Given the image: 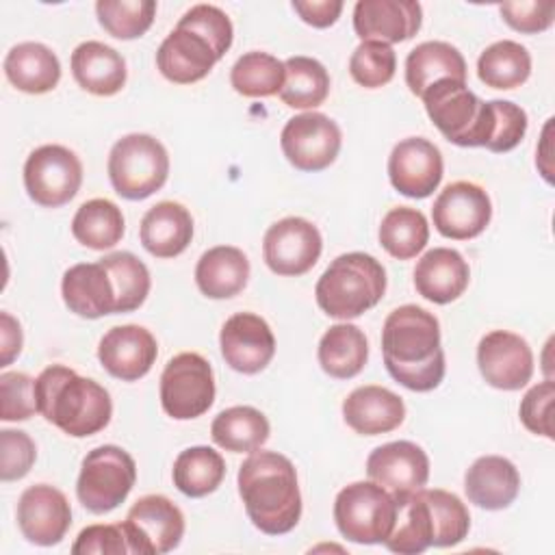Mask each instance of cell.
Returning a JSON list of instances; mask_svg holds the SVG:
<instances>
[{"label": "cell", "instance_id": "cell-1", "mask_svg": "<svg viewBox=\"0 0 555 555\" xmlns=\"http://www.w3.org/2000/svg\"><path fill=\"white\" fill-rule=\"evenodd\" d=\"M382 353L395 382L414 392H429L444 377L440 323L421 306L395 308L382 327Z\"/></svg>", "mask_w": 555, "mask_h": 555}, {"label": "cell", "instance_id": "cell-2", "mask_svg": "<svg viewBox=\"0 0 555 555\" xmlns=\"http://www.w3.org/2000/svg\"><path fill=\"white\" fill-rule=\"evenodd\" d=\"M238 494L256 529L282 535L301 518V492L293 462L278 451H254L238 468Z\"/></svg>", "mask_w": 555, "mask_h": 555}, {"label": "cell", "instance_id": "cell-3", "mask_svg": "<svg viewBox=\"0 0 555 555\" xmlns=\"http://www.w3.org/2000/svg\"><path fill=\"white\" fill-rule=\"evenodd\" d=\"M35 395L39 414L72 438L102 431L113 416L108 390L63 364H52L39 373Z\"/></svg>", "mask_w": 555, "mask_h": 555}, {"label": "cell", "instance_id": "cell-4", "mask_svg": "<svg viewBox=\"0 0 555 555\" xmlns=\"http://www.w3.org/2000/svg\"><path fill=\"white\" fill-rule=\"evenodd\" d=\"M386 293V269L364 251L340 254L314 286L319 308L340 321L356 319L379 304Z\"/></svg>", "mask_w": 555, "mask_h": 555}, {"label": "cell", "instance_id": "cell-5", "mask_svg": "<svg viewBox=\"0 0 555 555\" xmlns=\"http://www.w3.org/2000/svg\"><path fill=\"white\" fill-rule=\"evenodd\" d=\"M427 117L440 134L460 147H486L492 130L490 102L477 98L466 82L440 80L423 93Z\"/></svg>", "mask_w": 555, "mask_h": 555}, {"label": "cell", "instance_id": "cell-6", "mask_svg": "<svg viewBox=\"0 0 555 555\" xmlns=\"http://www.w3.org/2000/svg\"><path fill=\"white\" fill-rule=\"evenodd\" d=\"M106 167L115 193L137 202L163 189L169 176V154L156 137L132 132L111 147Z\"/></svg>", "mask_w": 555, "mask_h": 555}, {"label": "cell", "instance_id": "cell-7", "mask_svg": "<svg viewBox=\"0 0 555 555\" xmlns=\"http://www.w3.org/2000/svg\"><path fill=\"white\" fill-rule=\"evenodd\" d=\"M397 518L395 496L375 481H353L334 501V522L356 544H382Z\"/></svg>", "mask_w": 555, "mask_h": 555}, {"label": "cell", "instance_id": "cell-8", "mask_svg": "<svg viewBox=\"0 0 555 555\" xmlns=\"http://www.w3.org/2000/svg\"><path fill=\"white\" fill-rule=\"evenodd\" d=\"M137 481V464L117 444L91 449L80 464L76 494L91 514H106L119 507Z\"/></svg>", "mask_w": 555, "mask_h": 555}, {"label": "cell", "instance_id": "cell-9", "mask_svg": "<svg viewBox=\"0 0 555 555\" xmlns=\"http://www.w3.org/2000/svg\"><path fill=\"white\" fill-rule=\"evenodd\" d=\"M215 377L208 360L195 351L173 356L160 375V405L176 421H191L210 410Z\"/></svg>", "mask_w": 555, "mask_h": 555}, {"label": "cell", "instance_id": "cell-10", "mask_svg": "<svg viewBox=\"0 0 555 555\" xmlns=\"http://www.w3.org/2000/svg\"><path fill=\"white\" fill-rule=\"evenodd\" d=\"M82 184V163L65 145L48 143L33 150L24 163V189L43 208H59L74 199Z\"/></svg>", "mask_w": 555, "mask_h": 555}, {"label": "cell", "instance_id": "cell-11", "mask_svg": "<svg viewBox=\"0 0 555 555\" xmlns=\"http://www.w3.org/2000/svg\"><path fill=\"white\" fill-rule=\"evenodd\" d=\"M121 527L130 553L163 555L182 542L184 514L167 496L145 494L128 509Z\"/></svg>", "mask_w": 555, "mask_h": 555}, {"label": "cell", "instance_id": "cell-12", "mask_svg": "<svg viewBox=\"0 0 555 555\" xmlns=\"http://www.w3.org/2000/svg\"><path fill=\"white\" fill-rule=\"evenodd\" d=\"M280 145L295 169L314 173L327 169L336 160L343 145V132L332 117L308 111L284 124Z\"/></svg>", "mask_w": 555, "mask_h": 555}, {"label": "cell", "instance_id": "cell-13", "mask_svg": "<svg viewBox=\"0 0 555 555\" xmlns=\"http://www.w3.org/2000/svg\"><path fill=\"white\" fill-rule=\"evenodd\" d=\"M323 249L319 228L304 217H284L275 221L262 238V256L275 275L297 278L308 273Z\"/></svg>", "mask_w": 555, "mask_h": 555}, {"label": "cell", "instance_id": "cell-14", "mask_svg": "<svg viewBox=\"0 0 555 555\" xmlns=\"http://www.w3.org/2000/svg\"><path fill=\"white\" fill-rule=\"evenodd\" d=\"M434 228L453 241L479 236L492 219V202L483 186L457 180L447 184L431 206Z\"/></svg>", "mask_w": 555, "mask_h": 555}, {"label": "cell", "instance_id": "cell-15", "mask_svg": "<svg viewBox=\"0 0 555 555\" xmlns=\"http://www.w3.org/2000/svg\"><path fill=\"white\" fill-rule=\"evenodd\" d=\"M477 366L492 388L520 390L531 382L533 351L522 336L492 330L477 345Z\"/></svg>", "mask_w": 555, "mask_h": 555}, {"label": "cell", "instance_id": "cell-16", "mask_svg": "<svg viewBox=\"0 0 555 555\" xmlns=\"http://www.w3.org/2000/svg\"><path fill=\"white\" fill-rule=\"evenodd\" d=\"M219 347L230 369L243 375H256L273 360L275 336L262 317L236 312L221 325Z\"/></svg>", "mask_w": 555, "mask_h": 555}, {"label": "cell", "instance_id": "cell-17", "mask_svg": "<svg viewBox=\"0 0 555 555\" xmlns=\"http://www.w3.org/2000/svg\"><path fill=\"white\" fill-rule=\"evenodd\" d=\"M442 171V154L425 137H408L399 141L388 156L390 184L405 197H429L438 189Z\"/></svg>", "mask_w": 555, "mask_h": 555}, {"label": "cell", "instance_id": "cell-18", "mask_svg": "<svg viewBox=\"0 0 555 555\" xmlns=\"http://www.w3.org/2000/svg\"><path fill=\"white\" fill-rule=\"evenodd\" d=\"M69 525L72 507L59 488L37 483L22 492L17 501V527L28 542L54 546L65 538Z\"/></svg>", "mask_w": 555, "mask_h": 555}, {"label": "cell", "instance_id": "cell-19", "mask_svg": "<svg viewBox=\"0 0 555 555\" xmlns=\"http://www.w3.org/2000/svg\"><path fill=\"white\" fill-rule=\"evenodd\" d=\"M158 345L143 325H115L98 345V360L108 375L121 382H137L150 373L156 362Z\"/></svg>", "mask_w": 555, "mask_h": 555}, {"label": "cell", "instance_id": "cell-20", "mask_svg": "<svg viewBox=\"0 0 555 555\" xmlns=\"http://www.w3.org/2000/svg\"><path fill=\"white\" fill-rule=\"evenodd\" d=\"M366 475L392 496L421 490L429 479L427 453L410 442L395 440L373 449L366 457Z\"/></svg>", "mask_w": 555, "mask_h": 555}, {"label": "cell", "instance_id": "cell-21", "mask_svg": "<svg viewBox=\"0 0 555 555\" xmlns=\"http://www.w3.org/2000/svg\"><path fill=\"white\" fill-rule=\"evenodd\" d=\"M423 24V9L414 0H358L353 30L362 41L401 43L412 39Z\"/></svg>", "mask_w": 555, "mask_h": 555}, {"label": "cell", "instance_id": "cell-22", "mask_svg": "<svg viewBox=\"0 0 555 555\" xmlns=\"http://www.w3.org/2000/svg\"><path fill=\"white\" fill-rule=\"evenodd\" d=\"M217 61L219 56L212 46L180 24H176L156 50V67L173 85H191L206 78Z\"/></svg>", "mask_w": 555, "mask_h": 555}, {"label": "cell", "instance_id": "cell-23", "mask_svg": "<svg viewBox=\"0 0 555 555\" xmlns=\"http://www.w3.org/2000/svg\"><path fill=\"white\" fill-rule=\"evenodd\" d=\"M61 295L65 306L82 319L117 314L115 284L100 260L69 267L61 280Z\"/></svg>", "mask_w": 555, "mask_h": 555}, {"label": "cell", "instance_id": "cell-24", "mask_svg": "<svg viewBox=\"0 0 555 555\" xmlns=\"http://www.w3.org/2000/svg\"><path fill=\"white\" fill-rule=\"evenodd\" d=\"M345 423L360 436H379L397 429L405 418L403 399L384 386H360L343 401Z\"/></svg>", "mask_w": 555, "mask_h": 555}, {"label": "cell", "instance_id": "cell-25", "mask_svg": "<svg viewBox=\"0 0 555 555\" xmlns=\"http://www.w3.org/2000/svg\"><path fill=\"white\" fill-rule=\"evenodd\" d=\"M470 282V269L464 256L451 247H434L421 256L414 267V288L434 304L455 301Z\"/></svg>", "mask_w": 555, "mask_h": 555}, {"label": "cell", "instance_id": "cell-26", "mask_svg": "<svg viewBox=\"0 0 555 555\" xmlns=\"http://www.w3.org/2000/svg\"><path fill=\"white\" fill-rule=\"evenodd\" d=\"M464 492L481 509H505L520 492V473L503 455L477 457L464 475Z\"/></svg>", "mask_w": 555, "mask_h": 555}, {"label": "cell", "instance_id": "cell-27", "mask_svg": "<svg viewBox=\"0 0 555 555\" xmlns=\"http://www.w3.org/2000/svg\"><path fill=\"white\" fill-rule=\"evenodd\" d=\"M72 76L87 93L108 98L124 89L128 72L115 48L102 41H82L72 52Z\"/></svg>", "mask_w": 555, "mask_h": 555}, {"label": "cell", "instance_id": "cell-28", "mask_svg": "<svg viewBox=\"0 0 555 555\" xmlns=\"http://www.w3.org/2000/svg\"><path fill=\"white\" fill-rule=\"evenodd\" d=\"M141 245L156 258L180 256L193 238V217L178 202H158L141 219Z\"/></svg>", "mask_w": 555, "mask_h": 555}, {"label": "cell", "instance_id": "cell-29", "mask_svg": "<svg viewBox=\"0 0 555 555\" xmlns=\"http://www.w3.org/2000/svg\"><path fill=\"white\" fill-rule=\"evenodd\" d=\"M457 80L466 82V61L462 52L447 41H423L410 50L405 59V85L416 95L440 82Z\"/></svg>", "mask_w": 555, "mask_h": 555}, {"label": "cell", "instance_id": "cell-30", "mask_svg": "<svg viewBox=\"0 0 555 555\" xmlns=\"http://www.w3.org/2000/svg\"><path fill=\"white\" fill-rule=\"evenodd\" d=\"M247 280L249 260L232 245L206 249L195 264V284L208 299H230L247 286Z\"/></svg>", "mask_w": 555, "mask_h": 555}, {"label": "cell", "instance_id": "cell-31", "mask_svg": "<svg viewBox=\"0 0 555 555\" xmlns=\"http://www.w3.org/2000/svg\"><path fill=\"white\" fill-rule=\"evenodd\" d=\"M4 74L15 89L30 95H41L59 85L61 63L48 46L24 41L7 52Z\"/></svg>", "mask_w": 555, "mask_h": 555}, {"label": "cell", "instance_id": "cell-32", "mask_svg": "<svg viewBox=\"0 0 555 555\" xmlns=\"http://www.w3.org/2000/svg\"><path fill=\"white\" fill-rule=\"evenodd\" d=\"M317 358L330 377L351 379L369 360L366 336L353 323H336L321 336Z\"/></svg>", "mask_w": 555, "mask_h": 555}, {"label": "cell", "instance_id": "cell-33", "mask_svg": "<svg viewBox=\"0 0 555 555\" xmlns=\"http://www.w3.org/2000/svg\"><path fill=\"white\" fill-rule=\"evenodd\" d=\"M271 434L267 416L251 405H232L221 410L210 425V436L217 447L232 453L258 451Z\"/></svg>", "mask_w": 555, "mask_h": 555}, {"label": "cell", "instance_id": "cell-34", "mask_svg": "<svg viewBox=\"0 0 555 555\" xmlns=\"http://www.w3.org/2000/svg\"><path fill=\"white\" fill-rule=\"evenodd\" d=\"M397 501V518L390 535L382 542L388 551L399 555H418L431 546L434 529L429 518V507L421 490L399 494Z\"/></svg>", "mask_w": 555, "mask_h": 555}, {"label": "cell", "instance_id": "cell-35", "mask_svg": "<svg viewBox=\"0 0 555 555\" xmlns=\"http://www.w3.org/2000/svg\"><path fill=\"white\" fill-rule=\"evenodd\" d=\"M124 230L126 221L121 208L106 197L87 199L72 219L74 238L95 251L115 247L121 241Z\"/></svg>", "mask_w": 555, "mask_h": 555}, {"label": "cell", "instance_id": "cell-36", "mask_svg": "<svg viewBox=\"0 0 555 555\" xmlns=\"http://www.w3.org/2000/svg\"><path fill=\"white\" fill-rule=\"evenodd\" d=\"M225 477V462L219 451L212 447H189L178 453L171 479L173 486L191 499H202L210 492H215Z\"/></svg>", "mask_w": 555, "mask_h": 555}, {"label": "cell", "instance_id": "cell-37", "mask_svg": "<svg viewBox=\"0 0 555 555\" xmlns=\"http://www.w3.org/2000/svg\"><path fill=\"white\" fill-rule=\"evenodd\" d=\"M531 74V54L512 39L488 46L477 59V76L492 89H516Z\"/></svg>", "mask_w": 555, "mask_h": 555}, {"label": "cell", "instance_id": "cell-38", "mask_svg": "<svg viewBox=\"0 0 555 555\" xmlns=\"http://www.w3.org/2000/svg\"><path fill=\"white\" fill-rule=\"evenodd\" d=\"M286 78L280 89V100L299 111L317 108L330 95V74L325 65L312 56H291L284 61Z\"/></svg>", "mask_w": 555, "mask_h": 555}, {"label": "cell", "instance_id": "cell-39", "mask_svg": "<svg viewBox=\"0 0 555 555\" xmlns=\"http://www.w3.org/2000/svg\"><path fill=\"white\" fill-rule=\"evenodd\" d=\"M429 241L427 217L410 206L390 208L379 223V243L397 260H410Z\"/></svg>", "mask_w": 555, "mask_h": 555}, {"label": "cell", "instance_id": "cell-40", "mask_svg": "<svg viewBox=\"0 0 555 555\" xmlns=\"http://www.w3.org/2000/svg\"><path fill=\"white\" fill-rule=\"evenodd\" d=\"M286 78L284 63L269 52H245L230 69V85L245 98H269L280 93Z\"/></svg>", "mask_w": 555, "mask_h": 555}, {"label": "cell", "instance_id": "cell-41", "mask_svg": "<svg viewBox=\"0 0 555 555\" xmlns=\"http://www.w3.org/2000/svg\"><path fill=\"white\" fill-rule=\"evenodd\" d=\"M429 518H431V546L444 548L460 544L470 529V514L468 507L462 503V499L453 492L440 490V488H423Z\"/></svg>", "mask_w": 555, "mask_h": 555}, {"label": "cell", "instance_id": "cell-42", "mask_svg": "<svg viewBox=\"0 0 555 555\" xmlns=\"http://www.w3.org/2000/svg\"><path fill=\"white\" fill-rule=\"evenodd\" d=\"M100 262L108 269L113 278L117 293V314L141 308L152 286L147 267L130 251H113L100 258Z\"/></svg>", "mask_w": 555, "mask_h": 555}, {"label": "cell", "instance_id": "cell-43", "mask_svg": "<svg viewBox=\"0 0 555 555\" xmlns=\"http://www.w3.org/2000/svg\"><path fill=\"white\" fill-rule=\"evenodd\" d=\"M100 26L115 39H137L145 35L156 15L154 0H100L95 2Z\"/></svg>", "mask_w": 555, "mask_h": 555}, {"label": "cell", "instance_id": "cell-44", "mask_svg": "<svg viewBox=\"0 0 555 555\" xmlns=\"http://www.w3.org/2000/svg\"><path fill=\"white\" fill-rule=\"evenodd\" d=\"M397 54L392 46L382 41H362L349 59L351 78L364 89H377L392 80Z\"/></svg>", "mask_w": 555, "mask_h": 555}, {"label": "cell", "instance_id": "cell-45", "mask_svg": "<svg viewBox=\"0 0 555 555\" xmlns=\"http://www.w3.org/2000/svg\"><path fill=\"white\" fill-rule=\"evenodd\" d=\"M180 26L195 30L197 35H202L215 50V54L219 56V61L223 59V54L230 50L232 39H234V28L230 17L225 15V11H221L215 4H195L191 7L180 20Z\"/></svg>", "mask_w": 555, "mask_h": 555}, {"label": "cell", "instance_id": "cell-46", "mask_svg": "<svg viewBox=\"0 0 555 555\" xmlns=\"http://www.w3.org/2000/svg\"><path fill=\"white\" fill-rule=\"evenodd\" d=\"M492 106V134L486 150L494 154H503L514 150L527 132L529 119L525 108L509 100H490Z\"/></svg>", "mask_w": 555, "mask_h": 555}, {"label": "cell", "instance_id": "cell-47", "mask_svg": "<svg viewBox=\"0 0 555 555\" xmlns=\"http://www.w3.org/2000/svg\"><path fill=\"white\" fill-rule=\"evenodd\" d=\"M0 395H2V421H26L37 408L35 395V379L22 371H4L0 375Z\"/></svg>", "mask_w": 555, "mask_h": 555}, {"label": "cell", "instance_id": "cell-48", "mask_svg": "<svg viewBox=\"0 0 555 555\" xmlns=\"http://www.w3.org/2000/svg\"><path fill=\"white\" fill-rule=\"evenodd\" d=\"M37 460V447L33 438L22 429L0 431V479L15 481L28 475Z\"/></svg>", "mask_w": 555, "mask_h": 555}, {"label": "cell", "instance_id": "cell-49", "mask_svg": "<svg viewBox=\"0 0 555 555\" xmlns=\"http://www.w3.org/2000/svg\"><path fill=\"white\" fill-rule=\"evenodd\" d=\"M553 399H555V384L553 379H544L527 390V395L520 401L518 416L522 425L544 438H553V425H551V410H553Z\"/></svg>", "mask_w": 555, "mask_h": 555}, {"label": "cell", "instance_id": "cell-50", "mask_svg": "<svg viewBox=\"0 0 555 555\" xmlns=\"http://www.w3.org/2000/svg\"><path fill=\"white\" fill-rule=\"evenodd\" d=\"M503 22L525 35H535L553 26L555 2L553 0H531V2H503L499 7Z\"/></svg>", "mask_w": 555, "mask_h": 555}, {"label": "cell", "instance_id": "cell-51", "mask_svg": "<svg viewBox=\"0 0 555 555\" xmlns=\"http://www.w3.org/2000/svg\"><path fill=\"white\" fill-rule=\"evenodd\" d=\"M74 555H124L130 553L121 522L117 525H89L72 544Z\"/></svg>", "mask_w": 555, "mask_h": 555}, {"label": "cell", "instance_id": "cell-52", "mask_svg": "<svg viewBox=\"0 0 555 555\" xmlns=\"http://www.w3.org/2000/svg\"><path fill=\"white\" fill-rule=\"evenodd\" d=\"M295 13L314 28H327L336 24L343 13L340 0H293Z\"/></svg>", "mask_w": 555, "mask_h": 555}, {"label": "cell", "instance_id": "cell-53", "mask_svg": "<svg viewBox=\"0 0 555 555\" xmlns=\"http://www.w3.org/2000/svg\"><path fill=\"white\" fill-rule=\"evenodd\" d=\"M22 351L20 321L9 312H0V366H9Z\"/></svg>", "mask_w": 555, "mask_h": 555}]
</instances>
